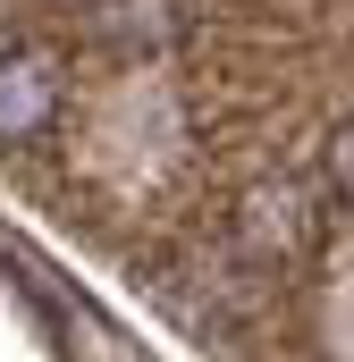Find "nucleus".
Masks as SVG:
<instances>
[{"mask_svg": "<svg viewBox=\"0 0 354 362\" xmlns=\"http://www.w3.org/2000/svg\"><path fill=\"white\" fill-rule=\"evenodd\" d=\"M329 169H338V185H346V194H354V127H346V135H338V144H329Z\"/></svg>", "mask_w": 354, "mask_h": 362, "instance_id": "nucleus-3", "label": "nucleus"}, {"mask_svg": "<svg viewBox=\"0 0 354 362\" xmlns=\"http://www.w3.org/2000/svg\"><path fill=\"white\" fill-rule=\"evenodd\" d=\"M93 25H101L110 42H161L169 0H93Z\"/></svg>", "mask_w": 354, "mask_h": 362, "instance_id": "nucleus-2", "label": "nucleus"}, {"mask_svg": "<svg viewBox=\"0 0 354 362\" xmlns=\"http://www.w3.org/2000/svg\"><path fill=\"white\" fill-rule=\"evenodd\" d=\"M42 118H51V85H42V68L0 59V135L17 144V135H34Z\"/></svg>", "mask_w": 354, "mask_h": 362, "instance_id": "nucleus-1", "label": "nucleus"}]
</instances>
